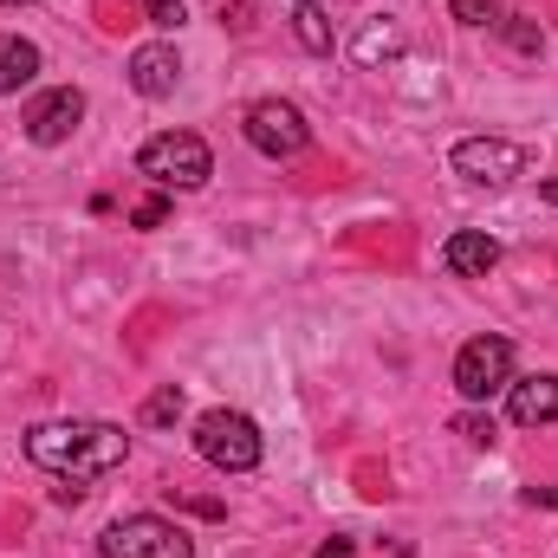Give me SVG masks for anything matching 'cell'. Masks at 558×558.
I'll list each match as a JSON object with an SVG mask.
<instances>
[{"label":"cell","instance_id":"6da1fadb","mask_svg":"<svg viewBox=\"0 0 558 558\" xmlns=\"http://www.w3.org/2000/svg\"><path fill=\"white\" fill-rule=\"evenodd\" d=\"M26 454L59 481H98V474L124 468L131 435L118 422H39V428H26Z\"/></svg>","mask_w":558,"mask_h":558},{"label":"cell","instance_id":"7a4b0ae2","mask_svg":"<svg viewBox=\"0 0 558 558\" xmlns=\"http://www.w3.org/2000/svg\"><path fill=\"white\" fill-rule=\"evenodd\" d=\"M195 454H202L208 468H221V474H254L260 454H267V441H260L254 416H241V410H208V416L195 422Z\"/></svg>","mask_w":558,"mask_h":558},{"label":"cell","instance_id":"3957f363","mask_svg":"<svg viewBox=\"0 0 558 558\" xmlns=\"http://www.w3.org/2000/svg\"><path fill=\"white\" fill-rule=\"evenodd\" d=\"M137 169L156 182V189H202L215 175V156L195 131H162L137 149Z\"/></svg>","mask_w":558,"mask_h":558},{"label":"cell","instance_id":"277c9868","mask_svg":"<svg viewBox=\"0 0 558 558\" xmlns=\"http://www.w3.org/2000/svg\"><path fill=\"white\" fill-rule=\"evenodd\" d=\"M98 553L105 558H195V546H189V533H182L175 520H162V513H124V520L105 526Z\"/></svg>","mask_w":558,"mask_h":558},{"label":"cell","instance_id":"5b68a950","mask_svg":"<svg viewBox=\"0 0 558 558\" xmlns=\"http://www.w3.org/2000/svg\"><path fill=\"white\" fill-rule=\"evenodd\" d=\"M454 390H461V403H487V397L513 390V344L500 331L468 338L461 357H454Z\"/></svg>","mask_w":558,"mask_h":558},{"label":"cell","instance_id":"8992f818","mask_svg":"<svg viewBox=\"0 0 558 558\" xmlns=\"http://www.w3.org/2000/svg\"><path fill=\"white\" fill-rule=\"evenodd\" d=\"M448 162H454V175H468V182L507 189V182H520V175L533 169V149H526V143H507V137H461L448 149Z\"/></svg>","mask_w":558,"mask_h":558},{"label":"cell","instance_id":"52a82bcc","mask_svg":"<svg viewBox=\"0 0 558 558\" xmlns=\"http://www.w3.org/2000/svg\"><path fill=\"white\" fill-rule=\"evenodd\" d=\"M241 131H247V143H254V149H260V156H299V149H305V137H312V131H305V118H299V105H286V98H260V105H247V124H241Z\"/></svg>","mask_w":558,"mask_h":558},{"label":"cell","instance_id":"ba28073f","mask_svg":"<svg viewBox=\"0 0 558 558\" xmlns=\"http://www.w3.org/2000/svg\"><path fill=\"white\" fill-rule=\"evenodd\" d=\"M78 118H85V92L78 85H59V92H46V98L26 105V137L52 149V143H65L78 131Z\"/></svg>","mask_w":558,"mask_h":558},{"label":"cell","instance_id":"9c48e42d","mask_svg":"<svg viewBox=\"0 0 558 558\" xmlns=\"http://www.w3.org/2000/svg\"><path fill=\"white\" fill-rule=\"evenodd\" d=\"M441 267L461 279H487L500 267V241L494 234H481V228H461V234H448L441 241Z\"/></svg>","mask_w":558,"mask_h":558},{"label":"cell","instance_id":"30bf717a","mask_svg":"<svg viewBox=\"0 0 558 558\" xmlns=\"http://www.w3.org/2000/svg\"><path fill=\"white\" fill-rule=\"evenodd\" d=\"M175 78H182L175 46H137V52H131V85H137V98H169Z\"/></svg>","mask_w":558,"mask_h":558},{"label":"cell","instance_id":"8fae6325","mask_svg":"<svg viewBox=\"0 0 558 558\" xmlns=\"http://www.w3.org/2000/svg\"><path fill=\"white\" fill-rule=\"evenodd\" d=\"M507 410H513V422H520V428H546V422H558V377H553V371L520 377Z\"/></svg>","mask_w":558,"mask_h":558},{"label":"cell","instance_id":"7c38bea8","mask_svg":"<svg viewBox=\"0 0 558 558\" xmlns=\"http://www.w3.org/2000/svg\"><path fill=\"white\" fill-rule=\"evenodd\" d=\"M351 59H357V65H371V72H377V65H390V59H403V26H397V20H371V26L351 39Z\"/></svg>","mask_w":558,"mask_h":558},{"label":"cell","instance_id":"4fadbf2b","mask_svg":"<svg viewBox=\"0 0 558 558\" xmlns=\"http://www.w3.org/2000/svg\"><path fill=\"white\" fill-rule=\"evenodd\" d=\"M33 78H39V46L20 39V33H7V39H0V98H13V92L33 85Z\"/></svg>","mask_w":558,"mask_h":558},{"label":"cell","instance_id":"5bb4252c","mask_svg":"<svg viewBox=\"0 0 558 558\" xmlns=\"http://www.w3.org/2000/svg\"><path fill=\"white\" fill-rule=\"evenodd\" d=\"M292 33H299V46L318 52V59L338 46V39H331V13H325L318 0H299V7H292Z\"/></svg>","mask_w":558,"mask_h":558},{"label":"cell","instance_id":"9a60e30c","mask_svg":"<svg viewBox=\"0 0 558 558\" xmlns=\"http://www.w3.org/2000/svg\"><path fill=\"white\" fill-rule=\"evenodd\" d=\"M175 416H182V390H175V384H162V390H156V397L143 403V422H156V428H169Z\"/></svg>","mask_w":558,"mask_h":558},{"label":"cell","instance_id":"2e32d148","mask_svg":"<svg viewBox=\"0 0 558 558\" xmlns=\"http://www.w3.org/2000/svg\"><path fill=\"white\" fill-rule=\"evenodd\" d=\"M448 7H454V20H461V26H500V20H507L494 0H448Z\"/></svg>","mask_w":558,"mask_h":558},{"label":"cell","instance_id":"e0dca14e","mask_svg":"<svg viewBox=\"0 0 558 558\" xmlns=\"http://www.w3.org/2000/svg\"><path fill=\"white\" fill-rule=\"evenodd\" d=\"M500 26H507V39H513V46H520V52H539V46H546V33H539V26H533V20H520V13H507V20H500Z\"/></svg>","mask_w":558,"mask_h":558},{"label":"cell","instance_id":"ac0fdd59","mask_svg":"<svg viewBox=\"0 0 558 558\" xmlns=\"http://www.w3.org/2000/svg\"><path fill=\"white\" fill-rule=\"evenodd\" d=\"M143 13H149V26H162V33H175V26L189 20V7H182V0H143Z\"/></svg>","mask_w":558,"mask_h":558},{"label":"cell","instance_id":"d6986e66","mask_svg":"<svg viewBox=\"0 0 558 558\" xmlns=\"http://www.w3.org/2000/svg\"><path fill=\"white\" fill-rule=\"evenodd\" d=\"M131 221H137V228H162V221H169V202H162V195H149V202L131 208Z\"/></svg>","mask_w":558,"mask_h":558},{"label":"cell","instance_id":"ffe728a7","mask_svg":"<svg viewBox=\"0 0 558 558\" xmlns=\"http://www.w3.org/2000/svg\"><path fill=\"white\" fill-rule=\"evenodd\" d=\"M454 428H461L468 441H494V416H461Z\"/></svg>","mask_w":558,"mask_h":558},{"label":"cell","instance_id":"44dd1931","mask_svg":"<svg viewBox=\"0 0 558 558\" xmlns=\"http://www.w3.org/2000/svg\"><path fill=\"white\" fill-rule=\"evenodd\" d=\"M318 558H357V546H351V539H325V546H318Z\"/></svg>","mask_w":558,"mask_h":558},{"label":"cell","instance_id":"7402d4cb","mask_svg":"<svg viewBox=\"0 0 558 558\" xmlns=\"http://www.w3.org/2000/svg\"><path fill=\"white\" fill-rule=\"evenodd\" d=\"M526 500H533V507H553V513H558V487H533Z\"/></svg>","mask_w":558,"mask_h":558},{"label":"cell","instance_id":"603a6c76","mask_svg":"<svg viewBox=\"0 0 558 558\" xmlns=\"http://www.w3.org/2000/svg\"><path fill=\"white\" fill-rule=\"evenodd\" d=\"M539 195H546V202L558 208V175H546V182H539Z\"/></svg>","mask_w":558,"mask_h":558},{"label":"cell","instance_id":"cb8c5ba5","mask_svg":"<svg viewBox=\"0 0 558 558\" xmlns=\"http://www.w3.org/2000/svg\"><path fill=\"white\" fill-rule=\"evenodd\" d=\"M0 7H26V0H0Z\"/></svg>","mask_w":558,"mask_h":558}]
</instances>
